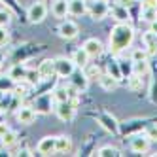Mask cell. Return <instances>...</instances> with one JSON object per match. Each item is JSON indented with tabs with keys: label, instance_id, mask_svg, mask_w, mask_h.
Listing matches in <instances>:
<instances>
[{
	"label": "cell",
	"instance_id": "cell-18",
	"mask_svg": "<svg viewBox=\"0 0 157 157\" xmlns=\"http://www.w3.org/2000/svg\"><path fill=\"white\" fill-rule=\"evenodd\" d=\"M70 91H76V89L72 85H59V87H55L53 89V98H55V102H64V100H70L72 98V93Z\"/></svg>",
	"mask_w": 157,
	"mask_h": 157
},
{
	"label": "cell",
	"instance_id": "cell-22",
	"mask_svg": "<svg viewBox=\"0 0 157 157\" xmlns=\"http://www.w3.org/2000/svg\"><path fill=\"white\" fill-rule=\"evenodd\" d=\"M89 53L83 49V48H80V49H76L74 51V55H72V61H74V64H76V68H85V66L89 64Z\"/></svg>",
	"mask_w": 157,
	"mask_h": 157
},
{
	"label": "cell",
	"instance_id": "cell-13",
	"mask_svg": "<svg viewBox=\"0 0 157 157\" xmlns=\"http://www.w3.org/2000/svg\"><path fill=\"white\" fill-rule=\"evenodd\" d=\"M87 53H89V57L91 59H97V57H100L102 55V51H104V46H102V42L100 40H97V38H87L85 42H83V46H82Z\"/></svg>",
	"mask_w": 157,
	"mask_h": 157
},
{
	"label": "cell",
	"instance_id": "cell-26",
	"mask_svg": "<svg viewBox=\"0 0 157 157\" xmlns=\"http://www.w3.org/2000/svg\"><path fill=\"white\" fill-rule=\"evenodd\" d=\"M106 72L110 74V76H114L116 80H123V74H121V68H119V61H108V64H106Z\"/></svg>",
	"mask_w": 157,
	"mask_h": 157
},
{
	"label": "cell",
	"instance_id": "cell-37",
	"mask_svg": "<svg viewBox=\"0 0 157 157\" xmlns=\"http://www.w3.org/2000/svg\"><path fill=\"white\" fill-rule=\"evenodd\" d=\"M10 42V32H8V27H0V48L6 46Z\"/></svg>",
	"mask_w": 157,
	"mask_h": 157
},
{
	"label": "cell",
	"instance_id": "cell-16",
	"mask_svg": "<svg viewBox=\"0 0 157 157\" xmlns=\"http://www.w3.org/2000/svg\"><path fill=\"white\" fill-rule=\"evenodd\" d=\"M51 13L57 19H64L68 15V0H51Z\"/></svg>",
	"mask_w": 157,
	"mask_h": 157
},
{
	"label": "cell",
	"instance_id": "cell-17",
	"mask_svg": "<svg viewBox=\"0 0 157 157\" xmlns=\"http://www.w3.org/2000/svg\"><path fill=\"white\" fill-rule=\"evenodd\" d=\"M87 13V0H68V15L80 17Z\"/></svg>",
	"mask_w": 157,
	"mask_h": 157
},
{
	"label": "cell",
	"instance_id": "cell-25",
	"mask_svg": "<svg viewBox=\"0 0 157 157\" xmlns=\"http://www.w3.org/2000/svg\"><path fill=\"white\" fill-rule=\"evenodd\" d=\"M140 19L146 21V23H153L157 19V8H150V6H142L140 12Z\"/></svg>",
	"mask_w": 157,
	"mask_h": 157
},
{
	"label": "cell",
	"instance_id": "cell-14",
	"mask_svg": "<svg viewBox=\"0 0 157 157\" xmlns=\"http://www.w3.org/2000/svg\"><path fill=\"white\" fill-rule=\"evenodd\" d=\"M36 70L40 74V80H51L55 76V59H44Z\"/></svg>",
	"mask_w": 157,
	"mask_h": 157
},
{
	"label": "cell",
	"instance_id": "cell-20",
	"mask_svg": "<svg viewBox=\"0 0 157 157\" xmlns=\"http://www.w3.org/2000/svg\"><path fill=\"white\" fill-rule=\"evenodd\" d=\"M27 72H29V68H27L25 64H13L12 68H10V72H8V78L15 83V82L25 80V78H27Z\"/></svg>",
	"mask_w": 157,
	"mask_h": 157
},
{
	"label": "cell",
	"instance_id": "cell-36",
	"mask_svg": "<svg viewBox=\"0 0 157 157\" xmlns=\"http://www.w3.org/2000/svg\"><path fill=\"white\" fill-rule=\"evenodd\" d=\"M144 132H146V136L150 138V142H157V125H150Z\"/></svg>",
	"mask_w": 157,
	"mask_h": 157
},
{
	"label": "cell",
	"instance_id": "cell-33",
	"mask_svg": "<svg viewBox=\"0 0 157 157\" xmlns=\"http://www.w3.org/2000/svg\"><path fill=\"white\" fill-rule=\"evenodd\" d=\"M148 97H150V100H151L153 104H157V74L153 76V80L150 83V93H148Z\"/></svg>",
	"mask_w": 157,
	"mask_h": 157
},
{
	"label": "cell",
	"instance_id": "cell-30",
	"mask_svg": "<svg viewBox=\"0 0 157 157\" xmlns=\"http://www.w3.org/2000/svg\"><path fill=\"white\" fill-rule=\"evenodd\" d=\"M12 17H13V12L10 8H2L0 10V27H8L12 23Z\"/></svg>",
	"mask_w": 157,
	"mask_h": 157
},
{
	"label": "cell",
	"instance_id": "cell-3",
	"mask_svg": "<svg viewBox=\"0 0 157 157\" xmlns=\"http://www.w3.org/2000/svg\"><path fill=\"white\" fill-rule=\"evenodd\" d=\"M34 108L38 114H51V110L55 108V98H53V93L48 91V93H40L34 100Z\"/></svg>",
	"mask_w": 157,
	"mask_h": 157
},
{
	"label": "cell",
	"instance_id": "cell-42",
	"mask_svg": "<svg viewBox=\"0 0 157 157\" xmlns=\"http://www.w3.org/2000/svg\"><path fill=\"white\" fill-rule=\"evenodd\" d=\"M0 72H2V63H0Z\"/></svg>",
	"mask_w": 157,
	"mask_h": 157
},
{
	"label": "cell",
	"instance_id": "cell-21",
	"mask_svg": "<svg viewBox=\"0 0 157 157\" xmlns=\"http://www.w3.org/2000/svg\"><path fill=\"white\" fill-rule=\"evenodd\" d=\"M117 83H119V80H116V78H114V76H110L108 72L98 76V85L102 87L104 91H108V93H112V91H114V89L117 87Z\"/></svg>",
	"mask_w": 157,
	"mask_h": 157
},
{
	"label": "cell",
	"instance_id": "cell-27",
	"mask_svg": "<svg viewBox=\"0 0 157 157\" xmlns=\"http://www.w3.org/2000/svg\"><path fill=\"white\" fill-rule=\"evenodd\" d=\"M142 85H144L142 76H138V74H131V76L127 78V87L131 89V91H140Z\"/></svg>",
	"mask_w": 157,
	"mask_h": 157
},
{
	"label": "cell",
	"instance_id": "cell-2",
	"mask_svg": "<svg viewBox=\"0 0 157 157\" xmlns=\"http://www.w3.org/2000/svg\"><path fill=\"white\" fill-rule=\"evenodd\" d=\"M110 12L108 0H89L87 2V13L95 21H102Z\"/></svg>",
	"mask_w": 157,
	"mask_h": 157
},
{
	"label": "cell",
	"instance_id": "cell-9",
	"mask_svg": "<svg viewBox=\"0 0 157 157\" xmlns=\"http://www.w3.org/2000/svg\"><path fill=\"white\" fill-rule=\"evenodd\" d=\"M68 82H70V85L76 89V93L87 91V87H89V78H87V74L83 72V68L74 70V72L70 74V78H68Z\"/></svg>",
	"mask_w": 157,
	"mask_h": 157
},
{
	"label": "cell",
	"instance_id": "cell-38",
	"mask_svg": "<svg viewBox=\"0 0 157 157\" xmlns=\"http://www.w3.org/2000/svg\"><path fill=\"white\" fill-rule=\"evenodd\" d=\"M2 2L6 4V8H10L13 13H21V8H19V4H17V0H2Z\"/></svg>",
	"mask_w": 157,
	"mask_h": 157
},
{
	"label": "cell",
	"instance_id": "cell-29",
	"mask_svg": "<svg viewBox=\"0 0 157 157\" xmlns=\"http://www.w3.org/2000/svg\"><path fill=\"white\" fill-rule=\"evenodd\" d=\"M97 155L98 157H117L121 153H119V150L116 148V146H102V148L97 151Z\"/></svg>",
	"mask_w": 157,
	"mask_h": 157
},
{
	"label": "cell",
	"instance_id": "cell-32",
	"mask_svg": "<svg viewBox=\"0 0 157 157\" xmlns=\"http://www.w3.org/2000/svg\"><path fill=\"white\" fill-rule=\"evenodd\" d=\"M83 72L87 74V78H89V80H91V78H97V80H98V76L102 74L98 66H97V64H91V63H89V64L85 66V68H83Z\"/></svg>",
	"mask_w": 157,
	"mask_h": 157
},
{
	"label": "cell",
	"instance_id": "cell-39",
	"mask_svg": "<svg viewBox=\"0 0 157 157\" xmlns=\"http://www.w3.org/2000/svg\"><path fill=\"white\" fill-rule=\"evenodd\" d=\"M10 131V125H8V123L6 121H0V138H2L4 136V134Z\"/></svg>",
	"mask_w": 157,
	"mask_h": 157
},
{
	"label": "cell",
	"instance_id": "cell-41",
	"mask_svg": "<svg viewBox=\"0 0 157 157\" xmlns=\"http://www.w3.org/2000/svg\"><path fill=\"white\" fill-rule=\"evenodd\" d=\"M4 93H6L4 89H0V102H2V97H4Z\"/></svg>",
	"mask_w": 157,
	"mask_h": 157
},
{
	"label": "cell",
	"instance_id": "cell-24",
	"mask_svg": "<svg viewBox=\"0 0 157 157\" xmlns=\"http://www.w3.org/2000/svg\"><path fill=\"white\" fill-rule=\"evenodd\" d=\"M150 72V61L148 59H140V61H132V74H138V76H146Z\"/></svg>",
	"mask_w": 157,
	"mask_h": 157
},
{
	"label": "cell",
	"instance_id": "cell-43",
	"mask_svg": "<svg viewBox=\"0 0 157 157\" xmlns=\"http://www.w3.org/2000/svg\"><path fill=\"white\" fill-rule=\"evenodd\" d=\"M134 2H136V0H134Z\"/></svg>",
	"mask_w": 157,
	"mask_h": 157
},
{
	"label": "cell",
	"instance_id": "cell-28",
	"mask_svg": "<svg viewBox=\"0 0 157 157\" xmlns=\"http://www.w3.org/2000/svg\"><path fill=\"white\" fill-rule=\"evenodd\" d=\"M0 142H2L4 148H12V146H15V144H17V132L10 129V131L4 134V136L0 138Z\"/></svg>",
	"mask_w": 157,
	"mask_h": 157
},
{
	"label": "cell",
	"instance_id": "cell-31",
	"mask_svg": "<svg viewBox=\"0 0 157 157\" xmlns=\"http://www.w3.org/2000/svg\"><path fill=\"white\" fill-rule=\"evenodd\" d=\"M119 68H121V74L123 78H129L132 74V61H125V59H119Z\"/></svg>",
	"mask_w": 157,
	"mask_h": 157
},
{
	"label": "cell",
	"instance_id": "cell-8",
	"mask_svg": "<svg viewBox=\"0 0 157 157\" xmlns=\"http://www.w3.org/2000/svg\"><path fill=\"white\" fill-rule=\"evenodd\" d=\"M97 119L100 123V127L106 129L108 132L112 134H119V121L110 114V112H98L97 114Z\"/></svg>",
	"mask_w": 157,
	"mask_h": 157
},
{
	"label": "cell",
	"instance_id": "cell-1",
	"mask_svg": "<svg viewBox=\"0 0 157 157\" xmlns=\"http://www.w3.org/2000/svg\"><path fill=\"white\" fill-rule=\"evenodd\" d=\"M134 40V29L129 23H117L110 32V51L114 55H119L131 48Z\"/></svg>",
	"mask_w": 157,
	"mask_h": 157
},
{
	"label": "cell",
	"instance_id": "cell-23",
	"mask_svg": "<svg viewBox=\"0 0 157 157\" xmlns=\"http://www.w3.org/2000/svg\"><path fill=\"white\" fill-rule=\"evenodd\" d=\"M55 146H57V153H70L72 151V140H70V136H66V134L57 136Z\"/></svg>",
	"mask_w": 157,
	"mask_h": 157
},
{
	"label": "cell",
	"instance_id": "cell-34",
	"mask_svg": "<svg viewBox=\"0 0 157 157\" xmlns=\"http://www.w3.org/2000/svg\"><path fill=\"white\" fill-rule=\"evenodd\" d=\"M140 59H148V51L144 48H136L131 53V61H140Z\"/></svg>",
	"mask_w": 157,
	"mask_h": 157
},
{
	"label": "cell",
	"instance_id": "cell-6",
	"mask_svg": "<svg viewBox=\"0 0 157 157\" xmlns=\"http://www.w3.org/2000/svg\"><path fill=\"white\" fill-rule=\"evenodd\" d=\"M46 15H48V6L44 2H40V0L38 2H32L27 10V17H29L30 23H42L46 19Z\"/></svg>",
	"mask_w": 157,
	"mask_h": 157
},
{
	"label": "cell",
	"instance_id": "cell-11",
	"mask_svg": "<svg viewBox=\"0 0 157 157\" xmlns=\"http://www.w3.org/2000/svg\"><path fill=\"white\" fill-rule=\"evenodd\" d=\"M55 142H57V136H44L38 146H36V151L40 155H55L57 153V146H55Z\"/></svg>",
	"mask_w": 157,
	"mask_h": 157
},
{
	"label": "cell",
	"instance_id": "cell-15",
	"mask_svg": "<svg viewBox=\"0 0 157 157\" xmlns=\"http://www.w3.org/2000/svg\"><path fill=\"white\" fill-rule=\"evenodd\" d=\"M144 127V123L140 119H132V121H125V123H119V132L125 134V136H131L134 132H140Z\"/></svg>",
	"mask_w": 157,
	"mask_h": 157
},
{
	"label": "cell",
	"instance_id": "cell-5",
	"mask_svg": "<svg viewBox=\"0 0 157 157\" xmlns=\"http://www.w3.org/2000/svg\"><path fill=\"white\" fill-rule=\"evenodd\" d=\"M129 148L134 153H146L150 150V138L146 136V132H134L131 134V142H129Z\"/></svg>",
	"mask_w": 157,
	"mask_h": 157
},
{
	"label": "cell",
	"instance_id": "cell-7",
	"mask_svg": "<svg viewBox=\"0 0 157 157\" xmlns=\"http://www.w3.org/2000/svg\"><path fill=\"white\" fill-rule=\"evenodd\" d=\"M76 70V64L68 57H57L55 59V76L59 78H70V74Z\"/></svg>",
	"mask_w": 157,
	"mask_h": 157
},
{
	"label": "cell",
	"instance_id": "cell-10",
	"mask_svg": "<svg viewBox=\"0 0 157 157\" xmlns=\"http://www.w3.org/2000/svg\"><path fill=\"white\" fill-rule=\"evenodd\" d=\"M57 32H59V36L63 40H74L78 34H80V27H78L74 21H63L59 25V29H57Z\"/></svg>",
	"mask_w": 157,
	"mask_h": 157
},
{
	"label": "cell",
	"instance_id": "cell-35",
	"mask_svg": "<svg viewBox=\"0 0 157 157\" xmlns=\"http://www.w3.org/2000/svg\"><path fill=\"white\" fill-rule=\"evenodd\" d=\"M25 80H27L32 87L38 85V82H40V74H38V70H30V68H29V72H27V78H25Z\"/></svg>",
	"mask_w": 157,
	"mask_h": 157
},
{
	"label": "cell",
	"instance_id": "cell-12",
	"mask_svg": "<svg viewBox=\"0 0 157 157\" xmlns=\"http://www.w3.org/2000/svg\"><path fill=\"white\" fill-rule=\"evenodd\" d=\"M36 114L38 112L32 106H19L17 112H15V117H17L19 123H23V125H30V123H34Z\"/></svg>",
	"mask_w": 157,
	"mask_h": 157
},
{
	"label": "cell",
	"instance_id": "cell-40",
	"mask_svg": "<svg viewBox=\"0 0 157 157\" xmlns=\"http://www.w3.org/2000/svg\"><path fill=\"white\" fill-rule=\"evenodd\" d=\"M142 6H150V8H157V0H142Z\"/></svg>",
	"mask_w": 157,
	"mask_h": 157
},
{
	"label": "cell",
	"instance_id": "cell-19",
	"mask_svg": "<svg viewBox=\"0 0 157 157\" xmlns=\"http://www.w3.org/2000/svg\"><path fill=\"white\" fill-rule=\"evenodd\" d=\"M112 15H114V19L117 23H129L131 21V12H129V8L123 6V4H116L112 8Z\"/></svg>",
	"mask_w": 157,
	"mask_h": 157
},
{
	"label": "cell",
	"instance_id": "cell-4",
	"mask_svg": "<svg viewBox=\"0 0 157 157\" xmlns=\"http://www.w3.org/2000/svg\"><path fill=\"white\" fill-rule=\"evenodd\" d=\"M55 116H57L61 121H72L74 114H76V104L72 100H64V102H55Z\"/></svg>",
	"mask_w": 157,
	"mask_h": 157
}]
</instances>
